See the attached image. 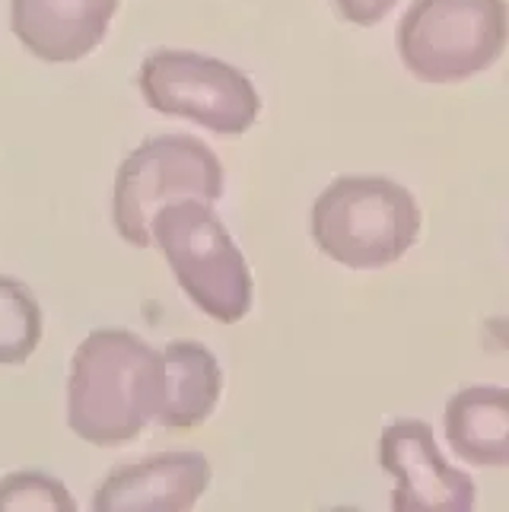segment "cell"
Here are the masks:
<instances>
[{
  "label": "cell",
  "mask_w": 509,
  "mask_h": 512,
  "mask_svg": "<svg viewBox=\"0 0 509 512\" xmlns=\"http://www.w3.org/2000/svg\"><path fill=\"white\" fill-rule=\"evenodd\" d=\"M163 350L125 328H96L77 344L67 376V427L83 443L115 449L156 423Z\"/></svg>",
  "instance_id": "6da1fadb"
},
{
  "label": "cell",
  "mask_w": 509,
  "mask_h": 512,
  "mask_svg": "<svg viewBox=\"0 0 509 512\" xmlns=\"http://www.w3.org/2000/svg\"><path fill=\"white\" fill-rule=\"evenodd\" d=\"M420 236L414 194L382 175H341L312 204V239L354 271L395 264Z\"/></svg>",
  "instance_id": "7a4b0ae2"
},
{
  "label": "cell",
  "mask_w": 509,
  "mask_h": 512,
  "mask_svg": "<svg viewBox=\"0 0 509 512\" xmlns=\"http://www.w3.org/2000/svg\"><path fill=\"white\" fill-rule=\"evenodd\" d=\"M153 245L179 287L214 322L236 325L252 309V271L207 201H172L153 217Z\"/></svg>",
  "instance_id": "3957f363"
},
{
  "label": "cell",
  "mask_w": 509,
  "mask_h": 512,
  "mask_svg": "<svg viewBox=\"0 0 509 512\" xmlns=\"http://www.w3.org/2000/svg\"><path fill=\"white\" fill-rule=\"evenodd\" d=\"M223 194V166L204 140L160 134L144 140L118 166L112 188V223L134 249L153 245V217L172 201H207Z\"/></svg>",
  "instance_id": "277c9868"
},
{
  "label": "cell",
  "mask_w": 509,
  "mask_h": 512,
  "mask_svg": "<svg viewBox=\"0 0 509 512\" xmlns=\"http://www.w3.org/2000/svg\"><path fill=\"white\" fill-rule=\"evenodd\" d=\"M509 42L506 0H414L398 26V55L417 80L462 83Z\"/></svg>",
  "instance_id": "5b68a950"
},
{
  "label": "cell",
  "mask_w": 509,
  "mask_h": 512,
  "mask_svg": "<svg viewBox=\"0 0 509 512\" xmlns=\"http://www.w3.org/2000/svg\"><path fill=\"white\" fill-rule=\"evenodd\" d=\"M137 86L153 112L188 118L226 137L245 134L261 112L255 83L239 67L198 51H153L137 70Z\"/></svg>",
  "instance_id": "8992f818"
},
{
  "label": "cell",
  "mask_w": 509,
  "mask_h": 512,
  "mask_svg": "<svg viewBox=\"0 0 509 512\" xmlns=\"http://www.w3.org/2000/svg\"><path fill=\"white\" fill-rule=\"evenodd\" d=\"M379 462L395 481L392 509L398 512H465L478 500L471 478L446 462L433 430L420 420H395L382 430Z\"/></svg>",
  "instance_id": "52a82bcc"
},
{
  "label": "cell",
  "mask_w": 509,
  "mask_h": 512,
  "mask_svg": "<svg viewBox=\"0 0 509 512\" xmlns=\"http://www.w3.org/2000/svg\"><path fill=\"white\" fill-rule=\"evenodd\" d=\"M210 487V462L201 452H163L118 465L93 493L99 512H179L191 509Z\"/></svg>",
  "instance_id": "ba28073f"
},
{
  "label": "cell",
  "mask_w": 509,
  "mask_h": 512,
  "mask_svg": "<svg viewBox=\"0 0 509 512\" xmlns=\"http://www.w3.org/2000/svg\"><path fill=\"white\" fill-rule=\"evenodd\" d=\"M121 0H10V29L48 64H74L102 45Z\"/></svg>",
  "instance_id": "9c48e42d"
},
{
  "label": "cell",
  "mask_w": 509,
  "mask_h": 512,
  "mask_svg": "<svg viewBox=\"0 0 509 512\" xmlns=\"http://www.w3.org/2000/svg\"><path fill=\"white\" fill-rule=\"evenodd\" d=\"M223 392V369L198 341L163 347V392L156 423L166 430H191L214 414Z\"/></svg>",
  "instance_id": "30bf717a"
},
{
  "label": "cell",
  "mask_w": 509,
  "mask_h": 512,
  "mask_svg": "<svg viewBox=\"0 0 509 512\" xmlns=\"http://www.w3.org/2000/svg\"><path fill=\"white\" fill-rule=\"evenodd\" d=\"M446 439L452 452L481 468H509V388L471 385L449 401Z\"/></svg>",
  "instance_id": "8fae6325"
},
{
  "label": "cell",
  "mask_w": 509,
  "mask_h": 512,
  "mask_svg": "<svg viewBox=\"0 0 509 512\" xmlns=\"http://www.w3.org/2000/svg\"><path fill=\"white\" fill-rule=\"evenodd\" d=\"M42 344V306L23 280L0 274V366L26 363Z\"/></svg>",
  "instance_id": "7c38bea8"
},
{
  "label": "cell",
  "mask_w": 509,
  "mask_h": 512,
  "mask_svg": "<svg viewBox=\"0 0 509 512\" xmlns=\"http://www.w3.org/2000/svg\"><path fill=\"white\" fill-rule=\"evenodd\" d=\"M0 509H45L74 512L77 500L70 490L45 471H13L0 478Z\"/></svg>",
  "instance_id": "4fadbf2b"
},
{
  "label": "cell",
  "mask_w": 509,
  "mask_h": 512,
  "mask_svg": "<svg viewBox=\"0 0 509 512\" xmlns=\"http://www.w3.org/2000/svg\"><path fill=\"white\" fill-rule=\"evenodd\" d=\"M398 0H335L338 13L354 26H376L392 13Z\"/></svg>",
  "instance_id": "5bb4252c"
}]
</instances>
